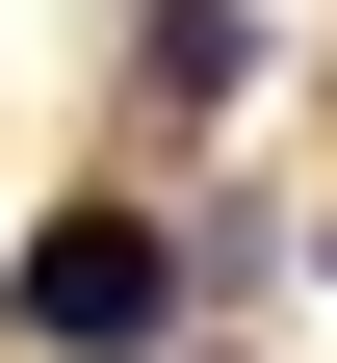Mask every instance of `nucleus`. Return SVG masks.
<instances>
[{"instance_id":"1","label":"nucleus","mask_w":337,"mask_h":363,"mask_svg":"<svg viewBox=\"0 0 337 363\" xmlns=\"http://www.w3.org/2000/svg\"><path fill=\"white\" fill-rule=\"evenodd\" d=\"M182 311H208V234H156V208H53L0 259V337L26 363H156Z\"/></svg>"},{"instance_id":"2","label":"nucleus","mask_w":337,"mask_h":363,"mask_svg":"<svg viewBox=\"0 0 337 363\" xmlns=\"http://www.w3.org/2000/svg\"><path fill=\"white\" fill-rule=\"evenodd\" d=\"M130 78H156V130L260 104V0H156V26H130Z\"/></svg>"}]
</instances>
